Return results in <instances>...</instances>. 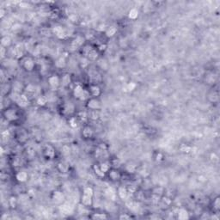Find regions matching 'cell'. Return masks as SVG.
Returning <instances> with one entry per match:
<instances>
[{"instance_id": "obj_15", "label": "cell", "mask_w": 220, "mask_h": 220, "mask_svg": "<svg viewBox=\"0 0 220 220\" xmlns=\"http://www.w3.org/2000/svg\"><path fill=\"white\" fill-rule=\"evenodd\" d=\"M158 204L160 205L162 208H168L172 204V199L168 196H162Z\"/></svg>"}, {"instance_id": "obj_37", "label": "cell", "mask_w": 220, "mask_h": 220, "mask_svg": "<svg viewBox=\"0 0 220 220\" xmlns=\"http://www.w3.org/2000/svg\"><path fill=\"white\" fill-rule=\"evenodd\" d=\"M127 188V192H128V193L129 194H134L137 191L139 190V188H138V186L137 185H135V184H129L128 186H127L126 187Z\"/></svg>"}, {"instance_id": "obj_39", "label": "cell", "mask_w": 220, "mask_h": 220, "mask_svg": "<svg viewBox=\"0 0 220 220\" xmlns=\"http://www.w3.org/2000/svg\"><path fill=\"white\" fill-rule=\"evenodd\" d=\"M78 119L79 120H83V122H86L87 120H89V116H88V113L86 112H80L78 114Z\"/></svg>"}, {"instance_id": "obj_35", "label": "cell", "mask_w": 220, "mask_h": 220, "mask_svg": "<svg viewBox=\"0 0 220 220\" xmlns=\"http://www.w3.org/2000/svg\"><path fill=\"white\" fill-rule=\"evenodd\" d=\"M47 103V97H45V96H39V97L37 98V100H36V104H37L38 106H40V107H44V106H46Z\"/></svg>"}, {"instance_id": "obj_29", "label": "cell", "mask_w": 220, "mask_h": 220, "mask_svg": "<svg viewBox=\"0 0 220 220\" xmlns=\"http://www.w3.org/2000/svg\"><path fill=\"white\" fill-rule=\"evenodd\" d=\"M108 218H109V217L107 216L106 213H98V212H96V213H93V214L91 215V219L95 220L108 219Z\"/></svg>"}, {"instance_id": "obj_44", "label": "cell", "mask_w": 220, "mask_h": 220, "mask_svg": "<svg viewBox=\"0 0 220 220\" xmlns=\"http://www.w3.org/2000/svg\"><path fill=\"white\" fill-rule=\"evenodd\" d=\"M163 158H164V156H163V154H162V152H157V156L155 157V159H156V161H157V162L162 161L163 160Z\"/></svg>"}, {"instance_id": "obj_30", "label": "cell", "mask_w": 220, "mask_h": 220, "mask_svg": "<svg viewBox=\"0 0 220 220\" xmlns=\"http://www.w3.org/2000/svg\"><path fill=\"white\" fill-rule=\"evenodd\" d=\"M106 195L110 198V200H114L115 199V197H116V195H117V191H115L114 188H109L107 190H106Z\"/></svg>"}, {"instance_id": "obj_34", "label": "cell", "mask_w": 220, "mask_h": 220, "mask_svg": "<svg viewBox=\"0 0 220 220\" xmlns=\"http://www.w3.org/2000/svg\"><path fill=\"white\" fill-rule=\"evenodd\" d=\"M110 164H111V168H114V169H119L121 165L120 160L118 157H114L109 161Z\"/></svg>"}, {"instance_id": "obj_3", "label": "cell", "mask_w": 220, "mask_h": 220, "mask_svg": "<svg viewBox=\"0 0 220 220\" xmlns=\"http://www.w3.org/2000/svg\"><path fill=\"white\" fill-rule=\"evenodd\" d=\"M4 117L8 121H16L19 119L18 111L14 108H8L4 111L3 113Z\"/></svg>"}, {"instance_id": "obj_43", "label": "cell", "mask_w": 220, "mask_h": 220, "mask_svg": "<svg viewBox=\"0 0 220 220\" xmlns=\"http://www.w3.org/2000/svg\"><path fill=\"white\" fill-rule=\"evenodd\" d=\"M25 91L28 92V94H29V93H35V87L33 84H29V85L27 86V88L25 89Z\"/></svg>"}, {"instance_id": "obj_22", "label": "cell", "mask_w": 220, "mask_h": 220, "mask_svg": "<svg viewBox=\"0 0 220 220\" xmlns=\"http://www.w3.org/2000/svg\"><path fill=\"white\" fill-rule=\"evenodd\" d=\"M57 170H59L60 173L65 174L69 170V165L66 162H60L57 164Z\"/></svg>"}, {"instance_id": "obj_23", "label": "cell", "mask_w": 220, "mask_h": 220, "mask_svg": "<svg viewBox=\"0 0 220 220\" xmlns=\"http://www.w3.org/2000/svg\"><path fill=\"white\" fill-rule=\"evenodd\" d=\"M116 33H117V28L115 26H110L109 28H107V29L105 31V35L109 38H111L114 36Z\"/></svg>"}, {"instance_id": "obj_21", "label": "cell", "mask_w": 220, "mask_h": 220, "mask_svg": "<svg viewBox=\"0 0 220 220\" xmlns=\"http://www.w3.org/2000/svg\"><path fill=\"white\" fill-rule=\"evenodd\" d=\"M89 78H90V81L92 82V83H96L100 80V75L99 73L96 70H91L90 72H89Z\"/></svg>"}, {"instance_id": "obj_7", "label": "cell", "mask_w": 220, "mask_h": 220, "mask_svg": "<svg viewBox=\"0 0 220 220\" xmlns=\"http://www.w3.org/2000/svg\"><path fill=\"white\" fill-rule=\"evenodd\" d=\"M47 83H48L51 89H52V90H57L61 84L60 78L57 75H51L50 77H48Z\"/></svg>"}, {"instance_id": "obj_25", "label": "cell", "mask_w": 220, "mask_h": 220, "mask_svg": "<svg viewBox=\"0 0 220 220\" xmlns=\"http://www.w3.org/2000/svg\"><path fill=\"white\" fill-rule=\"evenodd\" d=\"M99 166H100L101 170H102L105 174H107L109 172V170L111 169L110 162H108V161H102V162H99Z\"/></svg>"}, {"instance_id": "obj_27", "label": "cell", "mask_w": 220, "mask_h": 220, "mask_svg": "<svg viewBox=\"0 0 220 220\" xmlns=\"http://www.w3.org/2000/svg\"><path fill=\"white\" fill-rule=\"evenodd\" d=\"M68 124L71 128H76L78 127L79 124V120L78 119L77 116H73V117H70L68 120Z\"/></svg>"}, {"instance_id": "obj_26", "label": "cell", "mask_w": 220, "mask_h": 220, "mask_svg": "<svg viewBox=\"0 0 220 220\" xmlns=\"http://www.w3.org/2000/svg\"><path fill=\"white\" fill-rule=\"evenodd\" d=\"M88 116L90 120H97L100 118V112H99V110H90Z\"/></svg>"}, {"instance_id": "obj_9", "label": "cell", "mask_w": 220, "mask_h": 220, "mask_svg": "<svg viewBox=\"0 0 220 220\" xmlns=\"http://www.w3.org/2000/svg\"><path fill=\"white\" fill-rule=\"evenodd\" d=\"M107 175H108L109 179L112 181H118L121 178V174H120L119 170L114 169V168H111L109 170V172L107 173Z\"/></svg>"}, {"instance_id": "obj_1", "label": "cell", "mask_w": 220, "mask_h": 220, "mask_svg": "<svg viewBox=\"0 0 220 220\" xmlns=\"http://www.w3.org/2000/svg\"><path fill=\"white\" fill-rule=\"evenodd\" d=\"M93 198H94V189L92 187H85L83 190V193L81 196V204L83 206L90 207L93 205Z\"/></svg>"}, {"instance_id": "obj_5", "label": "cell", "mask_w": 220, "mask_h": 220, "mask_svg": "<svg viewBox=\"0 0 220 220\" xmlns=\"http://www.w3.org/2000/svg\"><path fill=\"white\" fill-rule=\"evenodd\" d=\"M86 107L89 110H100L101 103L97 97H90L86 101Z\"/></svg>"}, {"instance_id": "obj_10", "label": "cell", "mask_w": 220, "mask_h": 220, "mask_svg": "<svg viewBox=\"0 0 220 220\" xmlns=\"http://www.w3.org/2000/svg\"><path fill=\"white\" fill-rule=\"evenodd\" d=\"M88 91L90 93V97H97L98 98V96L101 94V90L99 87V85H97L96 83H91L89 87Z\"/></svg>"}, {"instance_id": "obj_8", "label": "cell", "mask_w": 220, "mask_h": 220, "mask_svg": "<svg viewBox=\"0 0 220 220\" xmlns=\"http://www.w3.org/2000/svg\"><path fill=\"white\" fill-rule=\"evenodd\" d=\"M43 155L45 156V157L47 159H49V160H52L56 156V151H55V149L53 148L52 145H45L44 149H43Z\"/></svg>"}, {"instance_id": "obj_32", "label": "cell", "mask_w": 220, "mask_h": 220, "mask_svg": "<svg viewBox=\"0 0 220 220\" xmlns=\"http://www.w3.org/2000/svg\"><path fill=\"white\" fill-rule=\"evenodd\" d=\"M139 17V10L136 8H132L128 12V17L131 20H135Z\"/></svg>"}, {"instance_id": "obj_49", "label": "cell", "mask_w": 220, "mask_h": 220, "mask_svg": "<svg viewBox=\"0 0 220 220\" xmlns=\"http://www.w3.org/2000/svg\"><path fill=\"white\" fill-rule=\"evenodd\" d=\"M4 13H5V10H4V9H1L0 10V17H1V18H3L4 17Z\"/></svg>"}, {"instance_id": "obj_24", "label": "cell", "mask_w": 220, "mask_h": 220, "mask_svg": "<svg viewBox=\"0 0 220 220\" xmlns=\"http://www.w3.org/2000/svg\"><path fill=\"white\" fill-rule=\"evenodd\" d=\"M11 43H12V40H11V38H10V36L5 35V36L2 37V39H1V46L3 47H5V48L9 47H10Z\"/></svg>"}, {"instance_id": "obj_40", "label": "cell", "mask_w": 220, "mask_h": 220, "mask_svg": "<svg viewBox=\"0 0 220 220\" xmlns=\"http://www.w3.org/2000/svg\"><path fill=\"white\" fill-rule=\"evenodd\" d=\"M9 206H10L11 208H16L17 206V197L15 196H11L9 200Z\"/></svg>"}, {"instance_id": "obj_33", "label": "cell", "mask_w": 220, "mask_h": 220, "mask_svg": "<svg viewBox=\"0 0 220 220\" xmlns=\"http://www.w3.org/2000/svg\"><path fill=\"white\" fill-rule=\"evenodd\" d=\"M126 171L128 174H134L137 171V165L129 162L128 164L126 165Z\"/></svg>"}, {"instance_id": "obj_19", "label": "cell", "mask_w": 220, "mask_h": 220, "mask_svg": "<svg viewBox=\"0 0 220 220\" xmlns=\"http://www.w3.org/2000/svg\"><path fill=\"white\" fill-rule=\"evenodd\" d=\"M60 81H61V85L64 87H68L71 83V77L69 73H65L61 78H60Z\"/></svg>"}, {"instance_id": "obj_41", "label": "cell", "mask_w": 220, "mask_h": 220, "mask_svg": "<svg viewBox=\"0 0 220 220\" xmlns=\"http://www.w3.org/2000/svg\"><path fill=\"white\" fill-rule=\"evenodd\" d=\"M134 196H135L136 200H138V201H143V200H145V193L143 192H141V191H137L134 193Z\"/></svg>"}, {"instance_id": "obj_18", "label": "cell", "mask_w": 220, "mask_h": 220, "mask_svg": "<svg viewBox=\"0 0 220 220\" xmlns=\"http://www.w3.org/2000/svg\"><path fill=\"white\" fill-rule=\"evenodd\" d=\"M92 169H93V171H94L95 175H96L98 178L102 179V178H104V177H105L106 174H105L102 170H101L100 166H99V163H95V164L93 165Z\"/></svg>"}, {"instance_id": "obj_14", "label": "cell", "mask_w": 220, "mask_h": 220, "mask_svg": "<svg viewBox=\"0 0 220 220\" xmlns=\"http://www.w3.org/2000/svg\"><path fill=\"white\" fill-rule=\"evenodd\" d=\"M117 194L119 196L120 200H127L128 199V196H129V193L127 192V189L126 187H123V186H120L117 189Z\"/></svg>"}, {"instance_id": "obj_45", "label": "cell", "mask_w": 220, "mask_h": 220, "mask_svg": "<svg viewBox=\"0 0 220 220\" xmlns=\"http://www.w3.org/2000/svg\"><path fill=\"white\" fill-rule=\"evenodd\" d=\"M0 54H1V58H2V59H4V58L5 57V55H7V48L1 47V49H0Z\"/></svg>"}, {"instance_id": "obj_38", "label": "cell", "mask_w": 220, "mask_h": 220, "mask_svg": "<svg viewBox=\"0 0 220 220\" xmlns=\"http://www.w3.org/2000/svg\"><path fill=\"white\" fill-rule=\"evenodd\" d=\"M163 192H164L163 188H162V187H155L152 189V194H156V195H158V196H162Z\"/></svg>"}, {"instance_id": "obj_12", "label": "cell", "mask_w": 220, "mask_h": 220, "mask_svg": "<svg viewBox=\"0 0 220 220\" xmlns=\"http://www.w3.org/2000/svg\"><path fill=\"white\" fill-rule=\"evenodd\" d=\"M17 105L20 108H26L28 105H29V98H28V96L26 94H20L18 99L16 101Z\"/></svg>"}, {"instance_id": "obj_20", "label": "cell", "mask_w": 220, "mask_h": 220, "mask_svg": "<svg viewBox=\"0 0 220 220\" xmlns=\"http://www.w3.org/2000/svg\"><path fill=\"white\" fill-rule=\"evenodd\" d=\"M177 219L180 220H186L189 219V213L187 209L180 208L177 211Z\"/></svg>"}, {"instance_id": "obj_17", "label": "cell", "mask_w": 220, "mask_h": 220, "mask_svg": "<svg viewBox=\"0 0 220 220\" xmlns=\"http://www.w3.org/2000/svg\"><path fill=\"white\" fill-rule=\"evenodd\" d=\"M52 200L56 203H61L65 200V196L60 191H55L52 194Z\"/></svg>"}, {"instance_id": "obj_4", "label": "cell", "mask_w": 220, "mask_h": 220, "mask_svg": "<svg viewBox=\"0 0 220 220\" xmlns=\"http://www.w3.org/2000/svg\"><path fill=\"white\" fill-rule=\"evenodd\" d=\"M21 61H22V68L26 70V71L30 72V71L34 70L35 63V60H33L31 57H29V56L23 57Z\"/></svg>"}, {"instance_id": "obj_2", "label": "cell", "mask_w": 220, "mask_h": 220, "mask_svg": "<svg viewBox=\"0 0 220 220\" xmlns=\"http://www.w3.org/2000/svg\"><path fill=\"white\" fill-rule=\"evenodd\" d=\"M83 55L88 60L95 61L99 57V52L91 45H84L83 47Z\"/></svg>"}, {"instance_id": "obj_42", "label": "cell", "mask_w": 220, "mask_h": 220, "mask_svg": "<svg viewBox=\"0 0 220 220\" xmlns=\"http://www.w3.org/2000/svg\"><path fill=\"white\" fill-rule=\"evenodd\" d=\"M107 47H108V46H107V44H103V43H101V44H99L98 46H97V51L100 52H104V51H106V49H107Z\"/></svg>"}, {"instance_id": "obj_28", "label": "cell", "mask_w": 220, "mask_h": 220, "mask_svg": "<svg viewBox=\"0 0 220 220\" xmlns=\"http://www.w3.org/2000/svg\"><path fill=\"white\" fill-rule=\"evenodd\" d=\"M65 65H66V60L65 57H60L55 62V66L60 68V69L65 67Z\"/></svg>"}, {"instance_id": "obj_16", "label": "cell", "mask_w": 220, "mask_h": 220, "mask_svg": "<svg viewBox=\"0 0 220 220\" xmlns=\"http://www.w3.org/2000/svg\"><path fill=\"white\" fill-rule=\"evenodd\" d=\"M16 179L19 182H25L29 179V175L26 171H19L16 174Z\"/></svg>"}, {"instance_id": "obj_36", "label": "cell", "mask_w": 220, "mask_h": 220, "mask_svg": "<svg viewBox=\"0 0 220 220\" xmlns=\"http://www.w3.org/2000/svg\"><path fill=\"white\" fill-rule=\"evenodd\" d=\"M212 208L215 211H219L220 210V198L218 196L216 197L214 200H213V202H212Z\"/></svg>"}, {"instance_id": "obj_6", "label": "cell", "mask_w": 220, "mask_h": 220, "mask_svg": "<svg viewBox=\"0 0 220 220\" xmlns=\"http://www.w3.org/2000/svg\"><path fill=\"white\" fill-rule=\"evenodd\" d=\"M52 33L56 35V37L60 39V40L65 39V38L67 37V35H68V33H67L66 29H65L64 27L60 26V25L54 26V27L52 28Z\"/></svg>"}, {"instance_id": "obj_13", "label": "cell", "mask_w": 220, "mask_h": 220, "mask_svg": "<svg viewBox=\"0 0 220 220\" xmlns=\"http://www.w3.org/2000/svg\"><path fill=\"white\" fill-rule=\"evenodd\" d=\"M93 134H94V131L92 129V127H90V126H84L82 129V136L86 139H91L93 137Z\"/></svg>"}, {"instance_id": "obj_31", "label": "cell", "mask_w": 220, "mask_h": 220, "mask_svg": "<svg viewBox=\"0 0 220 220\" xmlns=\"http://www.w3.org/2000/svg\"><path fill=\"white\" fill-rule=\"evenodd\" d=\"M17 139L19 140L20 143H24L27 141V139H28V135L27 133L24 132V131H19L18 133H17Z\"/></svg>"}, {"instance_id": "obj_46", "label": "cell", "mask_w": 220, "mask_h": 220, "mask_svg": "<svg viewBox=\"0 0 220 220\" xmlns=\"http://www.w3.org/2000/svg\"><path fill=\"white\" fill-rule=\"evenodd\" d=\"M119 219H131L132 217H131L130 215H128L127 213H122V214H120V215Z\"/></svg>"}, {"instance_id": "obj_48", "label": "cell", "mask_w": 220, "mask_h": 220, "mask_svg": "<svg viewBox=\"0 0 220 220\" xmlns=\"http://www.w3.org/2000/svg\"><path fill=\"white\" fill-rule=\"evenodd\" d=\"M69 19H70L71 22H78V16H76L75 14H71L69 16Z\"/></svg>"}, {"instance_id": "obj_47", "label": "cell", "mask_w": 220, "mask_h": 220, "mask_svg": "<svg viewBox=\"0 0 220 220\" xmlns=\"http://www.w3.org/2000/svg\"><path fill=\"white\" fill-rule=\"evenodd\" d=\"M136 86L137 85H136L135 83H130L127 84V90H129V91H132L133 90H135Z\"/></svg>"}, {"instance_id": "obj_11", "label": "cell", "mask_w": 220, "mask_h": 220, "mask_svg": "<svg viewBox=\"0 0 220 220\" xmlns=\"http://www.w3.org/2000/svg\"><path fill=\"white\" fill-rule=\"evenodd\" d=\"M84 91H85V90L83 89V87L81 84L78 83V84L75 85V87H74L73 90H72L73 96H74L76 99L80 100L81 98H82V96H83V93H84Z\"/></svg>"}]
</instances>
